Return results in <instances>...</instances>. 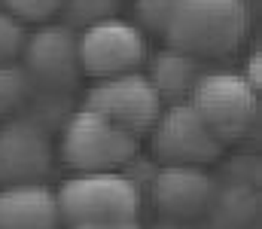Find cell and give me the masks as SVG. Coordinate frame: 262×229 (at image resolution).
<instances>
[{
    "label": "cell",
    "mask_w": 262,
    "mask_h": 229,
    "mask_svg": "<svg viewBox=\"0 0 262 229\" xmlns=\"http://www.w3.org/2000/svg\"><path fill=\"white\" fill-rule=\"evenodd\" d=\"M259 92L250 89V82L232 71H210L198 74L195 86L189 92V104L204 126L220 138L223 147L241 144L259 122Z\"/></svg>",
    "instance_id": "3"
},
{
    "label": "cell",
    "mask_w": 262,
    "mask_h": 229,
    "mask_svg": "<svg viewBox=\"0 0 262 229\" xmlns=\"http://www.w3.org/2000/svg\"><path fill=\"white\" fill-rule=\"evenodd\" d=\"M198 74H201V58H192V55L168 46L152 58V68L146 76H149L152 89L159 92L162 104H177V101L189 98Z\"/></svg>",
    "instance_id": "12"
},
{
    "label": "cell",
    "mask_w": 262,
    "mask_h": 229,
    "mask_svg": "<svg viewBox=\"0 0 262 229\" xmlns=\"http://www.w3.org/2000/svg\"><path fill=\"white\" fill-rule=\"evenodd\" d=\"M70 229H140L137 220H95V223H73Z\"/></svg>",
    "instance_id": "18"
},
{
    "label": "cell",
    "mask_w": 262,
    "mask_h": 229,
    "mask_svg": "<svg viewBox=\"0 0 262 229\" xmlns=\"http://www.w3.org/2000/svg\"><path fill=\"white\" fill-rule=\"evenodd\" d=\"M61 223L137 220L140 186L125 171H76L55 190Z\"/></svg>",
    "instance_id": "2"
},
{
    "label": "cell",
    "mask_w": 262,
    "mask_h": 229,
    "mask_svg": "<svg viewBox=\"0 0 262 229\" xmlns=\"http://www.w3.org/2000/svg\"><path fill=\"white\" fill-rule=\"evenodd\" d=\"M177 0H134V25L143 31V34H165L168 22H171V12H174Z\"/></svg>",
    "instance_id": "14"
},
{
    "label": "cell",
    "mask_w": 262,
    "mask_h": 229,
    "mask_svg": "<svg viewBox=\"0 0 262 229\" xmlns=\"http://www.w3.org/2000/svg\"><path fill=\"white\" fill-rule=\"evenodd\" d=\"M137 147L140 138L82 107L64 119L58 153L70 171H125Z\"/></svg>",
    "instance_id": "4"
},
{
    "label": "cell",
    "mask_w": 262,
    "mask_h": 229,
    "mask_svg": "<svg viewBox=\"0 0 262 229\" xmlns=\"http://www.w3.org/2000/svg\"><path fill=\"white\" fill-rule=\"evenodd\" d=\"M6 12H12L18 22H34V25H43L49 22L52 15L61 12L64 0H0Z\"/></svg>",
    "instance_id": "17"
},
{
    "label": "cell",
    "mask_w": 262,
    "mask_h": 229,
    "mask_svg": "<svg viewBox=\"0 0 262 229\" xmlns=\"http://www.w3.org/2000/svg\"><path fill=\"white\" fill-rule=\"evenodd\" d=\"M61 12L67 15L70 28L73 25H92V22H101L107 15L116 12V0H64Z\"/></svg>",
    "instance_id": "16"
},
{
    "label": "cell",
    "mask_w": 262,
    "mask_h": 229,
    "mask_svg": "<svg viewBox=\"0 0 262 229\" xmlns=\"http://www.w3.org/2000/svg\"><path fill=\"white\" fill-rule=\"evenodd\" d=\"M55 193L43 183L0 186V229H58Z\"/></svg>",
    "instance_id": "11"
},
{
    "label": "cell",
    "mask_w": 262,
    "mask_h": 229,
    "mask_svg": "<svg viewBox=\"0 0 262 229\" xmlns=\"http://www.w3.org/2000/svg\"><path fill=\"white\" fill-rule=\"evenodd\" d=\"M55 165V144L49 129L28 116L3 119L0 126V186L43 183Z\"/></svg>",
    "instance_id": "9"
},
{
    "label": "cell",
    "mask_w": 262,
    "mask_h": 229,
    "mask_svg": "<svg viewBox=\"0 0 262 229\" xmlns=\"http://www.w3.org/2000/svg\"><path fill=\"white\" fill-rule=\"evenodd\" d=\"M82 107L131 132L134 138H143L149 135L152 122L162 113V98L146 74L128 71V74L95 79V86L85 92Z\"/></svg>",
    "instance_id": "6"
},
{
    "label": "cell",
    "mask_w": 262,
    "mask_h": 229,
    "mask_svg": "<svg viewBox=\"0 0 262 229\" xmlns=\"http://www.w3.org/2000/svg\"><path fill=\"white\" fill-rule=\"evenodd\" d=\"M152 156L162 165H213L223 156L220 138L204 126L189 101L168 104L149 129Z\"/></svg>",
    "instance_id": "7"
},
{
    "label": "cell",
    "mask_w": 262,
    "mask_h": 229,
    "mask_svg": "<svg viewBox=\"0 0 262 229\" xmlns=\"http://www.w3.org/2000/svg\"><path fill=\"white\" fill-rule=\"evenodd\" d=\"M244 79L250 82V89L259 92V82H262V55L259 52L250 55V61H247V76H244Z\"/></svg>",
    "instance_id": "19"
},
{
    "label": "cell",
    "mask_w": 262,
    "mask_h": 229,
    "mask_svg": "<svg viewBox=\"0 0 262 229\" xmlns=\"http://www.w3.org/2000/svg\"><path fill=\"white\" fill-rule=\"evenodd\" d=\"M156 229H180V226H177V220H168V223H162V226H156Z\"/></svg>",
    "instance_id": "20"
},
{
    "label": "cell",
    "mask_w": 262,
    "mask_h": 229,
    "mask_svg": "<svg viewBox=\"0 0 262 229\" xmlns=\"http://www.w3.org/2000/svg\"><path fill=\"white\" fill-rule=\"evenodd\" d=\"M76 52H79L82 76H92V79L140 71L149 55L146 34L134 22L116 18V15L85 25L82 34H76Z\"/></svg>",
    "instance_id": "5"
},
{
    "label": "cell",
    "mask_w": 262,
    "mask_h": 229,
    "mask_svg": "<svg viewBox=\"0 0 262 229\" xmlns=\"http://www.w3.org/2000/svg\"><path fill=\"white\" fill-rule=\"evenodd\" d=\"M28 40L25 22H18L12 12L0 9V65H12L21 55V46Z\"/></svg>",
    "instance_id": "15"
},
{
    "label": "cell",
    "mask_w": 262,
    "mask_h": 229,
    "mask_svg": "<svg viewBox=\"0 0 262 229\" xmlns=\"http://www.w3.org/2000/svg\"><path fill=\"white\" fill-rule=\"evenodd\" d=\"M21 68L37 92H70L79 86L82 68L76 52V34L70 25H40L21 46Z\"/></svg>",
    "instance_id": "8"
},
{
    "label": "cell",
    "mask_w": 262,
    "mask_h": 229,
    "mask_svg": "<svg viewBox=\"0 0 262 229\" xmlns=\"http://www.w3.org/2000/svg\"><path fill=\"white\" fill-rule=\"evenodd\" d=\"M34 92L37 89H34L31 76L25 74V68L18 61L0 65V122L18 116L28 107V101L34 98Z\"/></svg>",
    "instance_id": "13"
},
{
    "label": "cell",
    "mask_w": 262,
    "mask_h": 229,
    "mask_svg": "<svg viewBox=\"0 0 262 229\" xmlns=\"http://www.w3.org/2000/svg\"><path fill=\"white\" fill-rule=\"evenodd\" d=\"M247 28L244 0H177L162 40L192 58H223L244 43Z\"/></svg>",
    "instance_id": "1"
},
{
    "label": "cell",
    "mask_w": 262,
    "mask_h": 229,
    "mask_svg": "<svg viewBox=\"0 0 262 229\" xmlns=\"http://www.w3.org/2000/svg\"><path fill=\"white\" fill-rule=\"evenodd\" d=\"M152 205L165 220H195L213 199V180L201 165H159L149 177Z\"/></svg>",
    "instance_id": "10"
}]
</instances>
